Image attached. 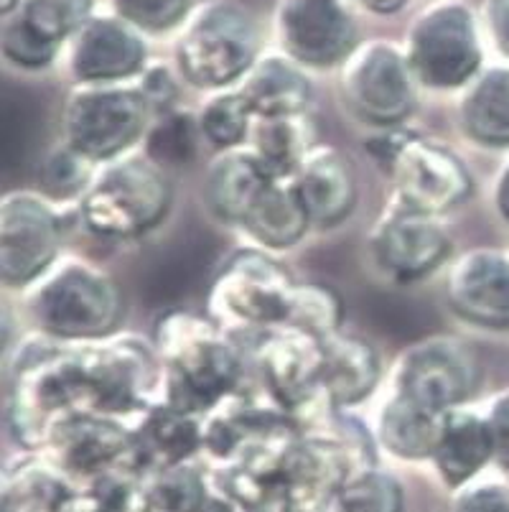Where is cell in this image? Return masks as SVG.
I'll return each mask as SVG.
<instances>
[{
    "instance_id": "6da1fadb",
    "label": "cell",
    "mask_w": 509,
    "mask_h": 512,
    "mask_svg": "<svg viewBox=\"0 0 509 512\" xmlns=\"http://www.w3.org/2000/svg\"><path fill=\"white\" fill-rule=\"evenodd\" d=\"M260 34L255 18L237 0H204L179 26L176 67L202 90H222L255 67Z\"/></svg>"
},
{
    "instance_id": "7a4b0ae2",
    "label": "cell",
    "mask_w": 509,
    "mask_h": 512,
    "mask_svg": "<svg viewBox=\"0 0 509 512\" xmlns=\"http://www.w3.org/2000/svg\"><path fill=\"white\" fill-rule=\"evenodd\" d=\"M405 54L420 85L431 90L469 85L484 59L476 13L464 0H436L410 23Z\"/></svg>"
},
{
    "instance_id": "3957f363",
    "label": "cell",
    "mask_w": 509,
    "mask_h": 512,
    "mask_svg": "<svg viewBox=\"0 0 509 512\" xmlns=\"http://www.w3.org/2000/svg\"><path fill=\"white\" fill-rule=\"evenodd\" d=\"M171 207V186L151 158H120L100 174L82 199V217L102 237H140L161 225Z\"/></svg>"
},
{
    "instance_id": "277c9868",
    "label": "cell",
    "mask_w": 509,
    "mask_h": 512,
    "mask_svg": "<svg viewBox=\"0 0 509 512\" xmlns=\"http://www.w3.org/2000/svg\"><path fill=\"white\" fill-rule=\"evenodd\" d=\"M161 347L168 362V403L176 411H204L235 385L237 357L207 324L171 316L161 327Z\"/></svg>"
},
{
    "instance_id": "5b68a950",
    "label": "cell",
    "mask_w": 509,
    "mask_h": 512,
    "mask_svg": "<svg viewBox=\"0 0 509 512\" xmlns=\"http://www.w3.org/2000/svg\"><path fill=\"white\" fill-rule=\"evenodd\" d=\"M123 301L118 286L87 263H67L39 283L31 314L59 339H102L118 327Z\"/></svg>"
},
{
    "instance_id": "8992f818",
    "label": "cell",
    "mask_w": 509,
    "mask_h": 512,
    "mask_svg": "<svg viewBox=\"0 0 509 512\" xmlns=\"http://www.w3.org/2000/svg\"><path fill=\"white\" fill-rule=\"evenodd\" d=\"M148 113L140 87L79 85L64 110L67 146L90 161H112L138 141Z\"/></svg>"
},
{
    "instance_id": "52a82bcc",
    "label": "cell",
    "mask_w": 509,
    "mask_h": 512,
    "mask_svg": "<svg viewBox=\"0 0 509 512\" xmlns=\"http://www.w3.org/2000/svg\"><path fill=\"white\" fill-rule=\"evenodd\" d=\"M342 85L357 118L390 128L413 113L420 82L405 49L392 41L372 39L349 54Z\"/></svg>"
},
{
    "instance_id": "ba28073f",
    "label": "cell",
    "mask_w": 509,
    "mask_h": 512,
    "mask_svg": "<svg viewBox=\"0 0 509 512\" xmlns=\"http://www.w3.org/2000/svg\"><path fill=\"white\" fill-rule=\"evenodd\" d=\"M275 34L288 57L316 69L344 64L359 46L349 0H278Z\"/></svg>"
},
{
    "instance_id": "9c48e42d",
    "label": "cell",
    "mask_w": 509,
    "mask_h": 512,
    "mask_svg": "<svg viewBox=\"0 0 509 512\" xmlns=\"http://www.w3.org/2000/svg\"><path fill=\"white\" fill-rule=\"evenodd\" d=\"M476 362L451 337H433L405 349L395 365V395L433 413L459 408L476 388Z\"/></svg>"
},
{
    "instance_id": "30bf717a",
    "label": "cell",
    "mask_w": 509,
    "mask_h": 512,
    "mask_svg": "<svg viewBox=\"0 0 509 512\" xmlns=\"http://www.w3.org/2000/svg\"><path fill=\"white\" fill-rule=\"evenodd\" d=\"M400 204L415 212L438 217L454 209L471 192L466 166L446 148L420 138H400L387 151Z\"/></svg>"
},
{
    "instance_id": "8fae6325",
    "label": "cell",
    "mask_w": 509,
    "mask_h": 512,
    "mask_svg": "<svg viewBox=\"0 0 509 512\" xmlns=\"http://www.w3.org/2000/svg\"><path fill=\"white\" fill-rule=\"evenodd\" d=\"M148 44L143 31L118 13H92L67 44L69 72L79 85H123L143 72Z\"/></svg>"
},
{
    "instance_id": "7c38bea8",
    "label": "cell",
    "mask_w": 509,
    "mask_h": 512,
    "mask_svg": "<svg viewBox=\"0 0 509 512\" xmlns=\"http://www.w3.org/2000/svg\"><path fill=\"white\" fill-rule=\"evenodd\" d=\"M92 13L95 0H18L3 13V54L23 69L49 67Z\"/></svg>"
},
{
    "instance_id": "4fadbf2b",
    "label": "cell",
    "mask_w": 509,
    "mask_h": 512,
    "mask_svg": "<svg viewBox=\"0 0 509 512\" xmlns=\"http://www.w3.org/2000/svg\"><path fill=\"white\" fill-rule=\"evenodd\" d=\"M293 288L278 263L260 253H240L214 283L212 309L242 324H278L291 314Z\"/></svg>"
},
{
    "instance_id": "5bb4252c",
    "label": "cell",
    "mask_w": 509,
    "mask_h": 512,
    "mask_svg": "<svg viewBox=\"0 0 509 512\" xmlns=\"http://www.w3.org/2000/svg\"><path fill=\"white\" fill-rule=\"evenodd\" d=\"M59 220L41 199L8 194L0 209V273L13 288L36 283L56 260Z\"/></svg>"
},
{
    "instance_id": "9a60e30c",
    "label": "cell",
    "mask_w": 509,
    "mask_h": 512,
    "mask_svg": "<svg viewBox=\"0 0 509 512\" xmlns=\"http://www.w3.org/2000/svg\"><path fill=\"white\" fill-rule=\"evenodd\" d=\"M451 242L436 217L408 209L387 214L372 237V253L377 265L400 283H413L431 276L446 260Z\"/></svg>"
},
{
    "instance_id": "2e32d148",
    "label": "cell",
    "mask_w": 509,
    "mask_h": 512,
    "mask_svg": "<svg viewBox=\"0 0 509 512\" xmlns=\"http://www.w3.org/2000/svg\"><path fill=\"white\" fill-rule=\"evenodd\" d=\"M448 304L469 324L509 329V255L471 250L448 273Z\"/></svg>"
},
{
    "instance_id": "e0dca14e",
    "label": "cell",
    "mask_w": 509,
    "mask_h": 512,
    "mask_svg": "<svg viewBox=\"0 0 509 512\" xmlns=\"http://www.w3.org/2000/svg\"><path fill=\"white\" fill-rule=\"evenodd\" d=\"M296 192L311 222L339 225L357 204V179L347 158L334 148H314L296 174Z\"/></svg>"
},
{
    "instance_id": "ac0fdd59",
    "label": "cell",
    "mask_w": 509,
    "mask_h": 512,
    "mask_svg": "<svg viewBox=\"0 0 509 512\" xmlns=\"http://www.w3.org/2000/svg\"><path fill=\"white\" fill-rule=\"evenodd\" d=\"M431 462L448 490H459L461 484L487 472L494 462V439L487 418L461 408L448 411Z\"/></svg>"
},
{
    "instance_id": "d6986e66",
    "label": "cell",
    "mask_w": 509,
    "mask_h": 512,
    "mask_svg": "<svg viewBox=\"0 0 509 512\" xmlns=\"http://www.w3.org/2000/svg\"><path fill=\"white\" fill-rule=\"evenodd\" d=\"M59 449V462L69 479L77 482H90L100 474L115 472L120 467V459H125L128 451H138V446H130L123 431L115 426H107L102 421H69L51 434Z\"/></svg>"
},
{
    "instance_id": "ffe728a7",
    "label": "cell",
    "mask_w": 509,
    "mask_h": 512,
    "mask_svg": "<svg viewBox=\"0 0 509 512\" xmlns=\"http://www.w3.org/2000/svg\"><path fill=\"white\" fill-rule=\"evenodd\" d=\"M301 67L303 64L288 57L286 51L260 54L255 67L242 79L240 90L255 118L303 115L311 100V82Z\"/></svg>"
},
{
    "instance_id": "44dd1931",
    "label": "cell",
    "mask_w": 509,
    "mask_h": 512,
    "mask_svg": "<svg viewBox=\"0 0 509 512\" xmlns=\"http://www.w3.org/2000/svg\"><path fill=\"white\" fill-rule=\"evenodd\" d=\"M270 174L260 164L255 151H232L209 166L207 174V204L214 217L230 225H242L260 194L270 186Z\"/></svg>"
},
{
    "instance_id": "7402d4cb",
    "label": "cell",
    "mask_w": 509,
    "mask_h": 512,
    "mask_svg": "<svg viewBox=\"0 0 509 512\" xmlns=\"http://www.w3.org/2000/svg\"><path fill=\"white\" fill-rule=\"evenodd\" d=\"M380 380V362L375 349L362 339L334 337L324 339V365H321V388L334 406L362 403Z\"/></svg>"
},
{
    "instance_id": "603a6c76",
    "label": "cell",
    "mask_w": 509,
    "mask_h": 512,
    "mask_svg": "<svg viewBox=\"0 0 509 512\" xmlns=\"http://www.w3.org/2000/svg\"><path fill=\"white\" fill-rule=\"evenodd\" d=\"M324 365V342L296 332L280 337L265 349L263 370L273 393L286 403H303L306 395L319 385Z\"/></svg>"
},
{
    "instance_id": "cb8c5ba5",
    "label": "cell",
    "mask_w": 509,
    "mask_h": 512,
    "mask_svg": "<svg viewBox=\"0 0 509 512\" xmlns=\"http://www.w3.org/2000/svg\"><path fill=\"white\" fill-rule=\"evenodd\" d=\"M443 418L446 413L426 411L403 395H392L380 416V444L403 462H426L436 454Z\"/></svg>"
},
{
    "instance_id": "d4e9b609",
    "label": "cell",
    "mask_w": 509,
    "mask_h": 512,
    "mask_svg": "<svg viewBox=\"0 0 509 512\" xmlns=\"http://www.w3.org/2000/svg\"><path fill=\"white\" fill-rule=\"evenodd\" d=\"M461 123L471 141L509 146V67H492L471 79L461 102Z\"/></svg>"
},
{
    "instance_id": "484cf974",
    "label": "cell",
    "mask_w": 509,
    "mask_h": 512,
    "mask_svg": "<svg viewBox=\"0 0 509 512\" xmlns=\"http://www.w3.org/2000/svg\"><path fill=\"white\" fill-rule=\"evenodd\" d=\"M311 225L306 207L298 197L296 186H283L280 181H270V186L260 194L255 207L250 209L247 220L242 222L260 245L273 250H283L296 245L303 237L306 227Z\"/></svg>"
},
{
    "instance_id": "4316f807",
    "label": "cell",
    "mask_w": 509,
    "mask_h": 512,
    "mask_svg": "<svg viewBox=\"0 0 509 512\" xmlns=\"http://www.w3.org/2000/svg\"><path fill=\"white\" fill-rule=\"evenodd\" d=\"M77 484L51 464H21L3 484V512H67Z\"/></svg>"
},
{
    "instance_id": "83f0119b",
    "label": "cell",
    "mask_w": 509,
    "mask_h": 512,
    "mask_svg": "<svg viewBox=\"0 0 509 512\" xmlns=\"http://www.w3.org/2000/svg\"><path fill=\"white\" fill-rule=\"evenodd\" d=\"M252 136H255V156L275 181L296 176L308 153L314 151L303 115L258 118L252 123Z\"/></svg>"
},
{
    "instance_id": "f1b7e54d",
    "label": "cell",
    "mask_w": 509,
    "mask_h": 512,
    "mask_svg": "<svg viewBox=\"0 0 509 512\" xmlns=\"http://www.w3.org/2000/svg\"><path fill=\"white\" fill-rule=\"evenodd\" d=\"M135 446L140 459H146L153 467H179L199 446V428L186 418V413L168 406L140 428V441Z\"/></svg>"
},
{
    "instance_id": "f546056e",
    "label": "cell",
    "mask_w": 509,
    "mask_h": 512,
    "mask_svg": "<svg viewBox=\"0 0 509 512\" xmlns=\"http://www.w3.org/2000/svg\"><path fill=\"white\" fill-rule=\"evenodd\" d=\"M336 505L339 512H403V487L392 474L364 467L344 479Z\"/></svg>"
},
{
    "instance_id": "4dcf8cb0",
    "label": "cell",
    "mask_w": 509,
    "mask_h": 512,
    "mask_svg": "<svg viewBox=\"0 0 509 512\" xmlns=\"http://www.w3.org/2000/svg\"><path fill=\"white\" fill-rule=\"evenodd\" d=\"M288 321L296 324L298 332L308 334L314 339L334 337L342 321V304L336 299V293L326 286L306 283V286L293 288L291 296V314Z\"/></svg>"
},
{
    "instance_id": "1f68e13d",
    "label": "cell",
    "mask_w": 509,
    "mask_h": 512,
    "mask_svg": "<svg viewBox=\"0 0 509 512\" xmlns=\"http://www.w3.org/2000/svg\"><path fill=\"white\" fill-rule=\"evenodd\" d=\"M252 107L242 97V92H230V95H219L204 107V113L199 115V128L202 136H207L209 143L217 148L232 151L240 146L252 130Z\"/></svg>"
},
{
    "instance_id": "d6a6232c",
    "label": "cell",
    "mask_w": 509,
    "mask_h": 512,
    "mask_svg": "<svg viewBox=\"0 0 509 512\" xmlns=\"http://www.w3.org/2000/svg\"><path fill=\"white\" fill-rule=\"evenodd\" d=\"M199 133H202L199 120L191 118L189 113L171 110V113L161 115L156 128L148 133V158L168 166L189 164L199 146Z\"/></svg>"
},
{
    "instance_id": "836d02e7",
    "label": "cell",
    "mask_w": 509,
    "mask_h": 512,
    "mask_svg": "<svg viewBox=\"0 0 509 512\" xmlns=\"http://www.w3.org/2000/svg\"><path fill=\"white\" fill-rule=\"evenodd\" d=\"M153 510L158 512H202L212 492L196 469L179 464V467L161 469L156 484L148 487Z\"/></svg>"
},
{
    "instance_id": "e575fe53",
    "label": "cell",
    "mask_w": 509,
    "mask_h": 512,
    "mask_svg": "<svg viewBox=\"0 0 509 512\" xmlns=\"http://www.w3.org/2000/svg\"><path fill=\"white\" fill-rule=\"evenodd\" d=\"M194 8V0H110V11L118 13L143 34L161 36L179 29Z\"/></svg>"
},
{
    "instance_id": "d590c367",
    "label": "cell",
    "mask_w": 509,
    "mask_h": 512,
    "mask_svg": "<svg viewBox=\"0 0 509 512\" xmlns=\"http://www.w3.org/2000/svg\"><path fill=\"white\" fill-rule=\"evenodd\" d=\"M448 512H509V482L492 472L479 474L451 490Z\"/></svg>"
},
{
    "instance_id": "8d00e7d4",
    "label": "cell",
    "mask_w": 509,
    "mask_h": 512,
    "mask_svg": "<svg viewBox=\"0 0 509 512\" xmlns=\"http://www.w3.org/2000/svg\"><path fill=\"white\" fill-rule=\"evenodd\" d=\"M90 164V158H84L72 146L62 148V151H54L46 158L44 169H41L44 189L51 197H74L90 181Z\"/></svg>"
},
{
    "instance_id": "74e56055",
    "label": "cell",
    "mask_w": 509,
    "mask_h": 512,
    "mask_svg": "<svg viewBox=\"0 0 509 512\" xmlns=\"http://www.w3.org/2000/svg\"><path fill=\"white\" fill-rule=\"evenodd\" d=\"M138 87L151 110H156L158 115L171 113V105L176 100V85L168 69L151 67L148 72H143V79H140Z\"/></svg>"
},
{
    "instance_id": "f35d334b",
    "label": "cell",
    "mask_w": 509,
    "mask_h": 512,
    "mask_svg": "<svg viewBox=\"0 0 509 512\" xmlns=\"http://www.w3.org/2000/svg\"><path fill=\"white\" fill-rule=\"evenodd\" d=\"M487 421L494 439V464L509 472V393L494 398Z\"/></svg>"
},
{
    "instance_id": "ab89813d",
    "label": "cell",
    "mask_w": 509,
    "mask_h": 512,
    "mask_svg": "<svg viewBox=\"0 0 509 512\" xmlns=\"http://www.w3.org/2000/svg\"><path fill=\"white\" fill-rule=\"evenodd\" d=\"M482 16L497 49L509 57V0H484Z\"/></svg>"
},
{
    "instance_id": "60d3db41",
    "label": "cell",
    "mask_w": 509,
    "mask_h": 512,
    "mask_svg": "<svg viewBox=\"0 0 509 512\" xmlns=\"http://www.w3.org/2000/svg\"><path fill=\"white\" fill-rule=\"evenodd\" d=\"M352 3L364 11L375 13V16H395L408 6L410 0H352Z\"/></svg>"
},
{
    "instance_id": "b9f144b4",
    "label": "cell",
    "mask_w": 509,
    "mask_h": 512,
    "mask_svg": "<svg viewBox=\"0 0 509 512\" xmlns=\"http://www.w3.org/2000/svg\"><path fill=\"white\" fill-rule=\"evenodd\" d=\"M202 512H252L250 507L242 505L240 500H235V497H219V495H212L209 497L207 505L202 507Z\"/></svg>"
},
{
    "instance_id": "7bdbcfd3",
    "label": "cell",
    "mask_w": 509,
    "mask_h": 512,
    "mask_svg": "<svg viewBox=\"0 0 509 512\" xmlns=\"http://www.w3.org/2000/svg\"><path fill=\"white\" fill-rule=\"evenodd\" d=\"M494 204H497V212L502 214V220L509 222V166L502 171V176H499V181H497Z\"/></svg>"
},
{
    "instance_id": "ee69618b",
    "label": "cell",
    "mask_w": 509,
    "mask_h": 512,
    "mask_svg": "<svg viewBox=\"0 0 509 512\" xmlns=\"http://www.w3.org/2000/svg\"><path fill=\"white\" fill-rule=\"evenodd\" d=\"M303 512H339V505H336V497H331V500L324 502V505L314 507V510H303Z\"/></svg>"
},
{
    "instance_id": "f6af8a7d",
    "label": "cell",
    "mask_w": 509,
    "mask_h": 512,
    "mask_svg": "<svg viewBox=\"0 0 509 512\" xmlns=\"http://www.w3.org/2000/svg\"><path fill=\"white\" fill-rule=\"evenodd\" d=\"M16 3H18V0H3V13L11 11V8L16 6Z\"/></svg>"
}]
</instances>
